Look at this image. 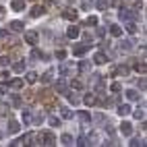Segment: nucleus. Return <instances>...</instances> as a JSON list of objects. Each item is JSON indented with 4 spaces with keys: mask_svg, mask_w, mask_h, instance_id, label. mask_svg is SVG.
<instances>
[{
    "mask_svg": "<svg viewBox=\"0 0 147 147\" xmlns=\"http://www.w3.org/2000/svg\"><path fill=\"white\" fill-rule=\"evenodd\" d=\"M19 131H21V124H19L17 120H8V133L15 135V133H19Z\"/></svg>",
    "mask_w": 147,
    "mask_h": 147,
    "instance_id": "obj_12",
    "label": "nucleus"
},
{
    "mask_svg": "<svg viewBox=\"0 0 147 147\" xmlns=\"http://www.w3.org/2000/svg\"><path fill=\"white\" fill-rule=\"evenodd\" d=\"M2 15H4V8H2V6H0V17H2Z\"/></svg>",
    "mask_w": 147,
    "mask_h": 147,
    "instance_id": "obj_57",
    "label": "nucleus"
},
{
    "mask_svg": "<svg viewBox=\"0 0 147 147\" xmlns=\"http://www.w3.org/2000/svg\"><path fill=\"white\" fill-rule=\"evenodd\" d=\"M46 13V6L44 4H35L33 8H31V17H42Z\"/></svg>",
    "mask_w": 147,
    "mask_h": 147,
    "instance_id": "obj_10",
    "label": "nucleus"
},
{
    "mask_svg": "<svg viewBox=\"0 0 147 147\" xmlns=\"http://www.w3.org/2000/svg\"><path fill=\"white\" fill-rule=\"evenodd\" d=\"M2 79H4V81H11V73L4 71V73H2Z\"/></svg>",
    "mask_w": 147,
    "mask_h": 147,
    "instance_id": "obj_51",
    "label": "nucleus"
},
{
    "mask_svg": "<svg viewBox=\"0 0 147 147\" xmlns=\"http://www.w3.org/2000/svg\"><path fill=\"white\" fill-rule=\"evenodd\" d=\"M141 8H143V2H141V0H139V2H135V4H133V11H135V13H139Z\"/></svg>",
    "mask_w": 147,
    "mask_h": 147,
    "instance_id": "obj_44",
    "label": "nucleus"
},
{
    "mask_svg": "<svg viewBox=\"0 0 147 147\" xmlns=\"http://www.w3.org/2000/svg\"><path fill=\"white\" fill-rule=\"evenodd\" d=\"M62 17L66 19V21H75V19H77V11H71V8H68V11L62 13Z\"/></svg>",
    "mask_w": 147,
    "mask_h": 147,
    "instance_id": "obj_25",
    "label": "nucleus"
},
{
    "mask_svg": "<svg viewBox=\"0 0 147 147\" xmlns=\"http://www.w3.org/2000/svg\"><path fill=\"white\" fill-rule=\"evenodd\" d=\"M42 83H44V85H50V83H52V73H50V71L42 75Z\"/></svg>",
    "mask_w": 147,
    "mask_h": 147,
    "instance_id": "obj_30",
    "label": "nucleus"
},
{
    "mask_svg": "<svg viewBox=\"0 0 147 147\" xmlns=\"http://www.w3.org/2000/svg\"><path fill=\"white\" fill-rule=\"evenodd\" d=\"M87 25H97V17H87Z\"/></svg>",
    "mask_w": 147,
    "mask_h": 147,
    "instance_id": "obj_46",
    "label": "nucleus"
},
{
    "mask_svg": "<svg viewBox=\"0 0 147 147\" xmlns=\"http://www.w3.org/2000/svg\"><path fill=\"white\" fill-rule=\"evenodd\" d=\"M13 106H21V97L19 95H13Z\"/></svg>",
    "mask_w": 147,
    "mask_h": 147,
    "instance_id": "obj_48",
    "label": "nucleus"
},
{
    "mask_svg": "<svg viewBox=\"0 0 147 147\" xmlns=\"http://www.w3.org/2000/svg\"><path fill=\"white\" fill-rule=\"evenodd\" d=\"M11 8H13V11H25V0H13V2H11Z\"/></svg>",
    "mask_w": 147,
    "mask_h": 147,
    "instance_id": "obj_11",
    "label": "nucleus"
},
{
    "mask_svg": "<svg viewBox=\"0 0 147 147\" xmlns=\"http://www.w3.org/2000/svg\"><path fill=\"white\" fill-rule=\"evenodd\" d=\"M116 112H118L120 116H129V114L133 112V108H131L129 104H120V106H118V110H116Z\"/></svg>",
    "mask_w": 147,
    "mask_h": 147,
    "instance_id": "obj_9",
    "label": "nucleus"
},
{
    "mask_svg": "<svg viewBox=\"0 0 147 147\" xmlns=\"http://www.w3.org/2000/svg\"><path fill=\"white\" fill-rule=\"evenodd\" d=\"M4 93H6V87H4V85H0V95H4Z\"/></svg>",
    "mask_w": 147,
    "mask_h": 147,
    "instance_id": "obj_55",
    "label": "nucleus"
},
{
    "mask_svg": "<svg viewBox=\"0 0 147 147\" xmlns=\"http://www.w3.org/2000/svg\"><path fill=\"white\" fill-rule=\"evenodd\" d=\"M110 0H97V2H95V8H97V11H108V8H110Z\"/></svg>",
    "mask_w": 147,
    "mask_h": 147,
    "instance_id": "obj_13",
    "label": "nucleus"
},
{
    "mask_svg": "<svg viewBox=\"0 0 147 147\" xmlns=\"http://www.w3.org/2000/svg\"><path fill=\"white\" fill-rule=\"evenodd\" d=\"M23 23L21 21H11V29H13V31H23Z\"/></svg>",
    "mask_w": 147,
    "mask_h": 147,
    "instance_id": "obj_29",
    "label": "nucleus"
},
{
    "mask_svg": "<svg viewBox=\"0 0 147 147\" xmlns=\"http://www.w3.org/2000/svg\"><path fill=\"white\" fill-rule=\"evenodd\" d=\"M48 122H50V126H60V118H56V116H50Z\"/></svg>",
    "mask_w": 147,
    "mask_h": 147,
    "instance_id": "obj_37",
    "label": "nucleus"
},
{
    "mask_svg": "<svg viewBox=\"0 0 147 147\" xmlns=\"http://www.w3.org/2000/svg\"><path fill=\"white\" fill-rule=\"evenodd\" d=\"M42 122H44V114L40 112V114H37V116H35V124H42Z\"/></svg>",
    "mask_w": 147,
    "mask_h": 147,
    "instance_id": "obj_47",
    "label": "nucleus"
},
{
    "mask_svg": "<svg viewBox=\"0 0 147 147\" xmlns=\"http://www.w3.org/2000/svg\"><path fill=\"white\" fill-rule=\"evenodd\" d=\"M124 93H126V100H129V102H139V97H141V93L137 89H126Z\"/></svg>",
    "mask_w": 147,
    "mask_h": 147,
    "instance_id": "obj_4",
    "label": "nucleus"
},
{
    "mask_svg": "<svg viewBox=\"0 0 147 147\" xmlns=\"http://www.w3.org/2000/svg\"><path fill=\"white\" fill-rule=\"evenodd\" d=\"M66 35L71 37V40H75V37L81 35V31H79V27H68V29H66Z\"/></svg>",
    "mask_w": 147,
    "mask_h": 147,
    "instance_id": "obj_19",
    "label": "nucleus"
},
{
    "mask_svg": "<svg viewBox=\"0 0 147 147\" xmlns=\"http://www.w3.org/2000/svg\"><path fill=\"white\" fill-rule=\"evenodd\" d=\"M89 46L91 44H77V46H73V54L75 56H83L87 50H89Z\"/></svg>",
    "mask_w": 147,
    "mask_h": 147,
    "instance_id": "obj_3",
    "label": "nucleus"
},
{
    "mask_svg": "<svg viewBox=\"0 0 147 147\" xmlns=\"http://www.w3.org/2000/svg\"><path fill=\"white\" fill-rule=\"evenodd\" d=\"M116 73H120V75H129V66H118V68H116Z\"/></svg>",
    "mask_w": 147,
    "mask_h": 147,
    "instance_id": "obj_43",
    "label": "nucleus"
},
{
    "mask_svg": "<svg viewBox=\"0 0 147 147\" xmlns=\"http://www.w3.org/2000/svg\"><path fill=\"white\" fill-rule=\"evenodd\" d=\"M129 145H133V147H141V145H147V143H145L143 139H133Z\"/></svg>",
    "mask_w": 147,
    "mask_h": 147,
    "instance_id": "obj_39",
    "label": "nucleus"
},
{
    "mask_svg": "<svg viewBox=\"0 0 147 147\" xmlns=\"http://www.w3.org/2000/svg\"><path fill=\"white\" fill-rule=\"evenodd\" d=\"M71 87H73L75 91H81L85 85H83V81H79V79H73V81H71Z\"/></svg>",
    "mask_w": 147,
    "mask_h": 147,
    "instance_id": "obj_27",
    "label": "nucleus"
},
{
    "mask_svg": "<svg viewBox=\"0 0 147 147\" xmlns=\"http://www.w3.org/2000/svg\"><path fill=\"white\" fill-rule=\"evenodd\" d=\"M8 85L15 87V89H21V87H23V79H19V77H17V79H11V81H8Z\"/></svg>",
    "mask_w": 147,
    "mask_h": 147,
    "instance_id": "obj_26",
    "label": "nucleus"
},
{
    "mask_svg": "<svg viewBox=\"0 0 147 147\" xmlns=\"http://www.w3.org/2000/svg\"><path fill=\"white\" fill-rule=\"evenodd\" d=\"M97 35L104 37V35H106V29H104V27H97Z\"/></svg>",
    "mask_w": 147,
    "mask_h": 147,
    "instance_id": "obj_50",
    "label": "nucleus"
},
{
    "mask_svg": "<svg viewBox=\"0 0 147 147\" xmlns=\"http://www.w3.org/2000/svg\"><path fill=\"white\" fill-rule=\"evenodd\" d=\"M124 29H126V31H129L131 35H135L137 31H139V27H137V23L133 21V19H131V21H126V25H124Z\"/></svg>",
    "mask_w": 147,
    "mask_h": 147,
    "instance_id": "obj_8",
    "label": "nucleus"
},
{
    "mask_svg": "<svg viewBox=\"0 0 147 147\" xmlns=\"http://www.w3.org/2000/svg\"><path fill=\"white\" fill-rule=\"evenodd\" d=\"M25 42L27 44H35L37 42V31H25Z\"/></svg>",
    "mask_w": 147,
    "mask_h": 147,
    "instance_id": "obj_16",
    "label": "nucleus"
},
{
    "mask_svg": "<svg viewBox=\"0 0 147 147\" xmlns=\"http://www.w3.org/2000/svg\"><path fill=\"white\" fill-rule=\"evenodd\" d=\"M93 62H95V64H106V62H108V56H106L104 52H97V54L93 56Z\"/></svg>",
    "mask_w": 147,
    "mask_h": 147,
    "instance_id": "obj_14",
    "label": "nucleus"
},
{
    "mask_svg": "<svg viewBox=\"0 0 147 147\" xmlns=\"http://www.w3.org/2000/svg\"><path fill=\"white\" fill-rule=\"evenodd\" d=\"M120 133H122L124 137H131V135H133V124H131V122H122V124H120Z\"/></svg>",
    "mask_w": 147,
    "mask_h": 147,
    "instance_id": "obj_7",
    "label": "nucleus"
},
{
    "mask_svg": "<svg viewBox=\"0 0 147 147\" xmlns=\"http://www.w3.org/2000/svg\"><path fill=\"white\" fill-rule=\"evenodd\" d=\"M2 37H6V29H0V40H2Z\"/></svg>",
    "mask_w": 147,
    "mask_h": 147,
    "instance_id": "obj_54",
    "label": "nucleus"
},
{
    "mask_svg": "<svg viewBox=\"0 0 147 147\" xmlns=\"http://www.w3.org/2000/svg\"><path fill=\"white\" fill-rule=\"evenodd\" d=\"M29 139H31V135H23V137H19L17 141H13L11 145L15 147V145H29Z\"/></svg>",
    "mask_w": 147,
    "mask_h": 147,
    "instance_id": "obj_15",
    "label": "nucleus"
},
{
    "mask_svg": "<svg viewBox=\"0 0 147 147\" xmlns=\"http://www.w3.org/2000/svg\"><path fill=\"white\" fill-rule=\"evenodd\" d=\"M21 120H23L25 126L31 124V110H25V108H23V110H21Z\"/></svg>",
    "mask_w": 147,
    "mask_h": 147,
    "instance_id": "obj_6",
    "label": "nucleus"
},
{
    "mask_svg": "<svg viewBox=\"0 0 147 147\" xmlns=\"http://www.w3.org/2000/svg\"><path fill=\"white\" fill-rule=\"evenodd\" d=\"M120 89H122V85H120V83H118V81H114V83H112V85H110V91H114V93H118V91H120Z\"/></svg>",
    "mask_w": 147,
    "mask_h": 147,
    "instance_id": "obj_36",
    "label": "nucleus"
},
{
    "mask_svg": "<svg viewBox=\"0 0 147 147\" xmlns=\"http://www.w3.org/2000/svg\"><path fill=\"white\" fill-rule=\"evenodd\" d=\"M87 141H89V145H100V135H97V133H89V135H87Z\"/></svg>",
    "mask_w": 147,
    "mask_h": 147,
    "instance_id": "obj_20",
    "label": "nucleus"
},
{
    "mask_svg": "<svg viewBox=\"0 0 147 147\" xmlns=\"http://www.w3.org/2000/svg\"><path fill=\"white\" fill-rule=\"evenodd\" d=\"M133 68H135L137 73H141V75H145V73H147V64H145V62H135V64H133Z\"/></svg>",
    "mask_w": 147,
    "mask_h": 147,
    "instance_id": "obj_23",
    "label": "nucleus"
},
{
    "mask_svg": "<svg viewBox=\"0 0 147 147\" xmlns=\"http://www.w3.org/2000/svg\"><path fill=\"white\" fill-rule=\"evenodd\" d=\"M25 79H27V83H35V81H37V75H35L33 71H29V73L25 75Z\"/></svg>",
    "mask_w": 147,
    "mask_h": 147,
    "instance_id": "obj_31",
    "label": "nucleus"
},
{
    "mask_svg": "<svg viewBox=\"0 0 147 147\" xmlns=\"http://www.w3.org/2000/svg\"><path fill=\"white\" fill-rule=\"evenodd\" d=\"M56 58H58V60H64V58H66V52H64V50H56Z\"/></svg>",
    "mask_w": 147,
    "mask_h": 147,
    "instance_id": "obj_42",
    "label": "nucleus"
},
{
    "mask_svg": "<svg viewBox=\"0 0 147 147\" xmlns=\"http://www.w3.org/2000/svg\"><path fill=\"white\" fill-rule=\"evenodd\" d=\"M13 71H15V73H23V71H25V62H15V64H13Z\"/></svg>",
    "mask_w": 147,
    "mask_h": 147,
    "instance_id": "obj_32",
    "label": "nucleus"
},
{
    "mask_svg": "<svg viewBox=\"0 0 147 147\" xmlns=\"http://www.w3.org/2000/svg\"><path fill=\"white\" fill-rule=\"evenodd\" d=\"M6 110H8V106H4V104H2V102H0V116H2V114H4V112H6Z\"/></svg>",
    "mask_w": 147,
    "mask_h": 147,
    "instance_id": "obj_49",
    "label": "nucleus"
},
{
    "mask_svg": "<svg viewBox=\"0 0 147 147\" xmlns=\"http://www.w3.org/2000/svg\"><path fill=\"white\" fill-rule=\"evenodd\" d=\"M66 97H68V102H71L73 106H77V104H79V97H75L73 93H66Z\"/></svg>",
    "mask_w": 147,
    "mask_h": 147,
    "instance_id": "obj_41",
    "label": "nucleus"
},
{
    "mask_svg": "<svg viewBox=\"0 0 147 147\" xmlns=\"http://www.w3.org/2000/svg\"><path fill=\"white\" fill-rule=\"evenodd\" d=\"M60 143H62V145H73V143H75V139H73V135L64 133V135L60 137Z\"/></svg>",
    "mask_w": 147,
    "mask_h": 147,
    "instance_id": "obj_22",
    "label": "nucleus"
},
{
    "mask_svg": "<svg viewBox=\"0 0 147 147\" xmlns=\"http://www.w3.org/2000/svg\"><path fill=\"white\" fill-rule=\"evenodd\" d=\"M31 58H33V60H40V58H44L42 50H37V48H33V50H31Z\"/></svg>",
    "mask_w": 147,
    "mask_h": 147,
    "instance_id": "obj_33",
    "label": "nucleus"
},
{
    "mask_svg": "<svg viewBox=\"0 0 147 147\" xmlns=\"http://www.w3.org/2000/svg\"><path fill=\"white\" fill-rule=\"evenodd\" d=\"M56 91H58V93H64V95L68 93V91H66V81H64V79H58V81H56Z\"/></svg>",
    "mask_w": 147,
    "mask_h": 147,
    "instance_id": "obj_18",
    "label": "nucleus"
},
{
    "mask_svg": "<svg viewBox=\"0 0 147 147\" xmlns=\"http://www.w3.org/2000/svg\"><path fill=\"white\" fill-rule=\"evenodd\" d=\"M0 137H2V135H0Z\"/></svg>",
    "mask_w": 147,
    "mask_h": 147,
    "instance_id": "obj_58",
    "label": "nucleus"
},
{
    "mask_svg": "<svg viewBox=\"0 0 147 147\" xmlns=\"http://www.w3.org/2000/svg\"><path fill=\"white\" fill-rule=\"evenodd\" d=\"M118 17L122 19V21H131V19H135V17H137V13H135V11L131 13V11H126V8H122V6H120V8H118Z\"/></svg>",
    "mask_w": 147,
    "mask_h": 147,
    "instance_id": "obj_2",
    "label": "nucleus"
},
{
    "mask_svg": "<svg viewBox=\"0 0 147 147\" xmlns=\"http://www.w3.org/2000/svg\"><path fill=\"white\" fill-rule=\"evenodd\" d=\"M133 116H135L137 120H143V116H145V112L141 110V108H137V110H133Z\"/></svg>",
    "mask_w": 147,
    "mask_h": 147,
    "instance_id": "obj_35",
    "label": "nucleus"
},
{
    "mask_svg": "<svg viewBox=\"0 0 147 147\" xmlns=\"http://www.w3.org/2000/svg\"><path fill=\"white\" fill-rule=\"evenodd\" d=\"M139 89H147V79H139Z\"/></svg>",
    "mask_w": 147,
    "mask_h": 147,
    "instance_id": "obj_45",
    "label": "nucleus"
},
{
    "mask_svg": "<svg viewBox=\"0 0 147 147\" xmlns=\"http://www.w3.org/2000/svg\"><path fill=\"white\" fill-rule=\"evenodd\" d=\"M62 118H64V120H68V118H73V112L68 110V108H62Z\"/></svg>",
    "mask_w": 147,
    "mask_h": 147,
    "instance_id": "obj_38",
    "label": "nucleus"
},
{
    "mask_svg": "<svg viewBox=\"0 0 147 147\" xmlns=\"http://www.w3.org/2000/svg\"><path fill=\"white\" fill-rule=\"evenodd\" d=\"M110 33H112L114 37H120V35H122V27H120V25H110Z\"/></svg>",
    "mask_w": 147,
    "mask_h": 147,
    "instance_id": "obj_24",
    "label": "nucleus"
},
{
    "mask_svg": "<svg viewBox=\"0 0 147 147\" xmlns=\"http://www.w3.org/2000/svg\"><path fill=\"white\" fill-rule=\"evenodd\" d=\"M11 64V58L8 56H0V66H8Z\"/></svg>",
    "mask_w": 147,
    "mask_h": 147,
    "instance_id": "obj_40",
    "label": "nucleus"
},
{
    "mask_svg": "<svg viewBox=\"0 0 147 147\" xmlns=\"http://www.w3.org/2000/svg\"><path fill=\"white\" fill-rule=\"evenodd\" d=\"M46 2H48V4H54V2H56V0H46Z\"/></svg>",
    "mask_w": 147,
    "mask_h": 147,
    "instance_id": "obj_56",
    "label": "nucleus"
},
{
    "mask_svg": "<svg viewBox=\"0 0 147 147\" xmlns=\"http://www.w3.org/2000/svg\"><path fill=\"white\" fill-rule=\"evenodd\" d=\"M79 120H81L83 124H87V122H89V120H91V116H89V114H87V112H79Z\"/></svg>",
    "mask_w": 147,
    "mask_h": 147,
    "instance_id": "obj_34",
    "label": "nucleus"
},
{
    "mask_svg": "<svg viewBox=\"0 0 147 147\" xmlns=\"http://www.w3.org/2000/svg\"><path fill=\"white\" fill-rule=\"evenodd\" d=\"M118 48H120V50H124V52H131V50H133V42H131V40H120Z\"/></svg>",
    "mask_w": 147,
    "mask_h": 147,
    "instance_id": "obj_17",
    "label": "nucleus"
},
{
    "mask_svg": "<svg viewBox=\"0 0 147 147\" xmlns=\"http://www.w3.org/2000/svg\"><path fill=\"white\" fill-rule=\"evenodd\" d=\"M81 6H83V8H89V6H91V2H89V0H83V4H81Z\"/></svg>",
    "mask_w": 147,
    "mask_h": 147,
    "instance_id": "obj_53",
    "label": "nucleus"
},
{
    "mask_svg": "<svg viewBox=\"0 0 147 147\" xmlns=\"http://www.w3.org/2000/svg\"><path fill=\"white\" fill-rule=\"evenodd\" d=\"M42 141H44V145H56V135L46 131V133H42Z\"/></svg>",
    "mask_w": 147,
    "mask_h": 147,
    "instance_id": "obj_1",
    "label": "nucleus"
},
{
    "mask_svg": "<svg viewBox=\"0 0 147 147\" xmlns=\"http://www.w3.org/2000/svg\"><path fill=\"white\" fill-rule=\"evenodd\" d=\"M58 73H60V75H73V73H75V68H73V64L64 62V64H60V68H58Z\"/></svg>",
    "mask_w": 147,
    "mask_h": 147,
    "instance_id": "obj_5",
    "label": "nucleus"
},
{
    "mask_svg": "<svg viewBox=\"0 0 147 147\" xmlns=\"http://www.w3.org/2000/svg\"><path fill=\"white\" fill-rule=\"evenodd\" d=\"M139 56H147V48H145V46L139 48Z\"/></svg>",
    "mask_w": 147,
    "mask_h": 147,
    "instance_id": "obj_52",
    "label": "nucleus"
},
{
    "mask_svg": "<svg viewBox=\"0 0 147 147\" xmlns=\"http://www.w3.org/2000/svg\"><path fill=\"white\" fill-rule=\"evenodd\" d=\"M89 71H91V62L81 60V62H79V73H89Z\"/></svg>",
    "mask_w": 147,
    "mask_h": 147,
    "instance_id": "obj_21",
    "label": "nucleus"
},
{
    "mask_svg": "<svg viewBox=\"0 0 147 147\" xmlns=\"http://www.w3.org/2000/svg\"><path fill=\"white\" fill-rule=\"evenodd\" d=\"M83 102H85L87 106H93V104H95L97 100H95V95H93V93H87V95L83 97Z\"/></svg>",
    "mask_w": 147,
    "mask_h": 147,
    "instance_id": "obj_28",
    "label": "nucleus"
}]
</instances>
